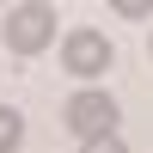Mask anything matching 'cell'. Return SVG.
<instances>
[{"mask_svg": "<svg viewBox=\"0 0 153 153\" xmlns=\"http://www.w3.org/2000/svg\"><path fill=\"white\" fill-rule=\"evenodd\" d=\"M110 61H117V49H110V37L92 31V25H74V31L61 37V68H68L74 80L92 86L98 74H110Z\"/></svg>", "mask_w": 153, "mask_h": 153, "instance_id": "3957f363", "label": "cell"}, {"mask_svg": "<svg viewBox=\"0 0 153 153\" xmlns=\"http://www.w3.org/2000/svg\"><path fill=\"white\" fill-rule=\"evenodd\" d=\"M6 49L12 55H43L49 43H55V6H43V0H25V6H6Z\"/></svg>", "mask_w": 153, "mask_h": 153, "instance_id": "7a4b0ae2", "label": "cell"}, {"mask_svg": "<svg viewBox=\"0 0 153 153\" xmlns=\"http://www.w3.org/2000/svg\"><path fill=\"white\" fill-rule=\"evenodd\" d=\"M61 123H68V135L74 141H104V135H117V98L110 92H98V86H80V92L61 104Z\"/></svg>", "mask_w": 153, "mask_h": 153, "instance_id": "6da1fadb", "label": "cell"}, {"mask_svg": "<svg viewBox=\"0 0 153 153\" xmlns=\"http://www.w3.org/2000/svg\"><path fill=\"white\" fill-rule=\"evenodd\" d=\"M117 12H123V19H153V6H147V0H123Z\"/></svg>", "mask_w": 153, "mask_h": 153, "instance_id": "8992f818", "label": "cell"}, {"mask_svg": "<svg viewBox=\"0 0 153 153\" xmlns=\"http://www.w3.org/2000/svg\"><path fill=\"white\" fill-rule=\"evenodd\" d=\"M80 153H129V147H123V135H104V141H86Z\"/></svg>", "mask_w": 153, "mask_h": 153, "instance_id": "5b68a950", "label": "cell"}, {"mask_svg": "<svg viewBox=\"0 0 153 153\" xmlns=\"http://www.w3.org/2000/svg\"><path fill=\"white\" fill-rule=\"evenodd\" d=\"M19 141H25V117L12 104H0V153H19Z\"/></svg>", "mask_w": 153, "mask_h": 153, "instance_id": "277c9868", "label": "cell"}]
</instances>
